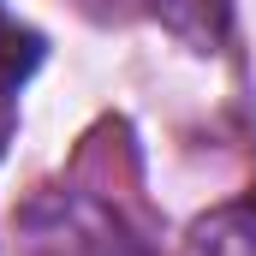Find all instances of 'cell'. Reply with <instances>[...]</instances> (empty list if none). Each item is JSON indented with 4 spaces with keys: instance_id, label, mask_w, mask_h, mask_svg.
<instances>
[{
    "instance_id": "obj_1",
    "label": "cell",
    "mask_w": 256,
    "mask_h": 256,
    "mask_svg": "<svg viewBox=\"0 0 256 256\" xmlns=\"http://www.w3.org/2000/svg\"><path fill=\"white\" fill-rule=\"evenodd\" d=\"M12 232H18V256H149V244L114 202L72 185L36 191L18 208Z\"/></svg>"
},
{
    "instance_id": "obj_3",
    "label": "cell",
    "mask_w": 256,
    "mask_h": 256,
    "mask_svg": "<svg viewBox=\"0 0 256 256\" xmlns=\"http://www.w3.org/2000/svg\"><path fill=\"white\" fill-rule=\"evenodd\" d=\"M185 256H256V196L208 208L185 232Z\"/></svg>"
},
{
    "instance_id": "obj_2",
    "label": "cell",
    "mask_w": 256,
    "mask_h": 256,
    "mask_svg": "<svg viewBox=\"0 0 256 256\" xmlns=\"http://www.w3.org/2000/svg\"><path fill=\"white\" fill-rule=\"evenodd\" d=\"M96 18H131V12H149V18H167L179 36L196 42H214L220 24H226V0H84Z\"/></svg>"
},
{
    "instance_id": "obj_4",
    "label": "cell",
    "mask_w": 256,
    "mask_h": 256,
    "mask_svg": "<svg viewBox=\"0 0 256 256\" xmlns=\"http://www.w3.org/2000/svg\"><path fill=\"white\" fill-rule=\"evenodd\" d=\"M36 60H42V42L24 36V30H12V24H0V149H6V137H12L18 90H24V78H30Z\"/></svg>"
}]
</instances>
